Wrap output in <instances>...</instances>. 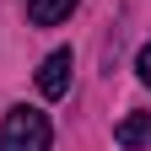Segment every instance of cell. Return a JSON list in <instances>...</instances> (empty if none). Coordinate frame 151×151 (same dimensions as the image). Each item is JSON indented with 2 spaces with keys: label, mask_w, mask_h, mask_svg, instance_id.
I'll list each match as a JSON object with an SVG mask.
<instances>
[{
  "label": "cell",
  "mask_w": 151,
  "mask_h": 151,
  "mask_svg": "<svg viewBox=\"0 0 151 151\" xmlns=\"http://www.w3.org/2000/svg\"><path fill=\"white\" fill-rule=\"evenodd\" d=\"M49 140H54L49 113L38 108H11L0 124V151H49Z\"/></svg>",
  "instance_id": "1"
},
{
  "label": "cell",
  "mask_w": 151,
  "mask_h": 151,
  "mask_svg": "<svg viewBox=\"0 0 151 151\" xmlns=\"http://www.w3.org/2000/svg\"><path fill=\"white\" fill-rule=\"evenodd\" d=\"M70 49H54L43 65H38V92H43V97H65L70 92Z\"/></svg>",
  "instance_id": "2"
},
{
  "label": "cell",
  "mask_w": 151,
  "mask_h": 151,
  "mask_svg": "<svg viewBox=\"0 0 151 151\" xmlns=\"http://www.w3.org/2000/svg\"><path fill=\"white\" fill-rule=\"evenodd\" d=\"M113 140H119L124 151H140V146H151V113H129V119H119Z\"/></svg>",
  "instance_id": "3"
},
{
  "label": "cell",
  "mask_w": 151,
  "mask_h": 151,
  "mask_svg": "<svg viewBox=\"0 0 151 151\" xmlns=\"http://www.w3.org/2000/svg\"><path fill=\"white\" fill-rule=\"evenodd\" d=\"M70 11H76V0H27L32 27H54V22H65Z\"/></svg>",
  "instance_id": "4"
},
{
  "label": "cell",
  "mask_w": 151,
  "mask_h": 151,
  "mask_svg": "<svg viewBox=\"0 0 151 151\" xmlns=\"http://www.w3.org/2000/svg\"><path fill=\"white\" fill-rule=\"evenodd\" d=\"M135 76H140V81H146V86H151V43H146V49H140V54H135Z\"/></svg>",
  "instance_id": "5"
}]
</instances>
